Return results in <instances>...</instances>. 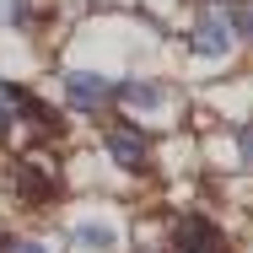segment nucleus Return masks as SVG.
<instances>
[{"label": "nucleus", "mask_w": 253, "mask_h": 253, "mask_svg": "<svg viewBox=\"0 0 253 253\" xmlns=\"http://www.w3.org/2000/svg\"><path fill=\"white\" fill-rule=\"evenodd\" d=\"M189 43H194V54H205V59H221V54L232 49V11H226V5H205L200 16H194Z\"/></svg>", "instance_id": "nucleus-1"}, {"label": "nucleus", "mask_w": 253, "mask_h": 253, "mask_svg": "<svg viewBox=\"0 0 253 253\" xmlns=\"http://www.w3.org/2000/svg\"><path fill=\"white\" fill-rule=\"evenodd\" d=\"M16 194L27 205H49L54 200V167L43 156H22L16 162Z\"/></svg>", "instance_id": "nucleus-2"}, {"label": "nucleus", "mask_w": 253, "mask_h": 253, "mask_svg": "<svg viewBox=\"0 0 253 253\" xmlns=\"http://www.w3.org/2000/svg\"><path fill=\"white\" fill-rule=\"evenodd\" d=\"M65 92H70V102H76L81 113H92L102 102H113V81H102L92 70H70V76H65Z\"/></svg>", "instance_id": "nucleus-3"}, {"label": "nucleus", "mask_w": 253, "mask_h": 253, "mask_svg": "<svg viewBox=\"0 0 253 253\" xmlns=\"http://www.w3.org/2000/svg\"><path fill=\"white\" fill-rule=\"evenodd\" d=\"M108 151H113V162H124V167H146V135L135 124H113L108 129Z\"/></svg>", "instance_id": "nucleus-4"}, {"label": "nucleus", "mask_w": 253, "mask_h": 253, "mask_svg": "<svg viewBox=\"0 0 253 253\" xmlns=\"http://www.w3.org/2000/svg\"><path fill=\"white\" fill-rule=\"evenodd\" d=\"M178 243L189 253H221L226 243H221V226L215 221H200V215H189L183 226H178Z\"/></svg>", "instance_id": "nucleus-5"}, {"label": "nucleus", "mask_w": 253, "mask_h": 253, "mask_svg": "<svg viewBox=\"0 0 253 253\" xmlns=\"http://www.w3.org/2000/svg\"><path fill=\"white\" fill-rule=\"evenodd\" d=\"M70 243H76L81 253H113V243H119V237H113L108 226H92V221H81V226H70Z\"/></svg>", "instance_id": "nucleus-6"}, {"label": "nucleus", "mask_w": 253, "mask_h": 253, "mask_svg": "<svg viewBox=\"0 0 253 253\" xmlns=\"http://www.w3.org/2000/svg\"><path fill=\"white\" fill-rule=\"evenodd\" d=\"M232 33L253 38V5H237V11H232Z\"/></svg>", "instance_id": "nucleus-7"}, {"label": "nucleus", "mask_w": 253, "mask_h": 253, "mask_svg": "<svg viewBox=\"0 0 253 253\" xmlns=\"http://www.w3.org/2000/svg\"><path fill=\"white\" fill-rule=\"evenodd\" d=\"M243 162H253V124L243 129Z\"/></svg>", "instance_id": "nucleus-8"}, {"label": "nucleus", "mask_w": 253, "mask_h": 253, "mask_svg": "<svg viewBox=\"0 0 253 253\" xmlns=\"http://www.w3.org/2000/svg\"><path fill=\"white\" fill-rule=\"evenodd\" d=\"M11 253H43L38 243H11Z\"/></svg>", "instance_id": "nucleus-9"}, {"label": "nucleus", "mask_w": 253, "mask_h": 253, "mask_svg": "<svg viewBox=\"0 0 253 253\" xmlns=\"http://www.w3.org/2000/svg\"><path fill=\"white\" fill-rule=\"evenodd\" d=\"M0 253H5V237H0Z\"/></svg>", "instance_id": "nucleus-10"}, {"label": "nucleus", "mask_w": 253, "mask_h": 253, "mask_svg": "<svg viewBox=\"0 0 253 253\" xmlns=\"http://www.w3.org/2000/svg\"><path fill=\"white\" fill-rule=\"evenodd\" d=\"M0 119H5V113H0Z\"/></svg>", "instance_id": "nucleus-11"}]
</instances>
